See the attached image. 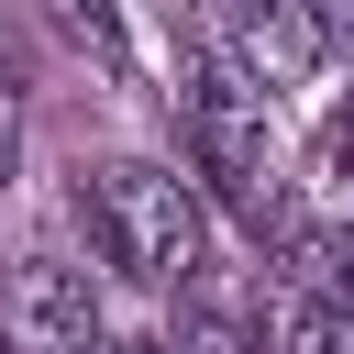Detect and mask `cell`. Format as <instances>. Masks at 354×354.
Wrapping results in <instances>:
<instances>
[{"label":"cell","mask_w":354,"mask_h":354,"mask_svg":"<svg viewBox=\"0 0 354 354\" xmlns=\"http://www.w3.org/2000/svg\"><path fill=\"white\" fill-rule=\"evenodd\" d=\"M177 133H188V155H199L210 199H221L254 243H266V232H288V177H277L266 88H254L243 66H188V77H177Z\"/></svg>","instance_id":"cell-1"},{"label":"cell","mask_w":354,"mask_h":354,"mask_svg":"<svg viewBox=\"0 0 354 354\" xmlns=\"http://www.w3.org/2000/svg\"><path fill=\"white\" fill-rule=\"evenodd\" d=\"M77 221H88V243H100L122 277H144V288H199L210 221H199L188 177H166V166H144V155L88 166V177H77Z\"/></svg>","instance_id":"cell-2"},{"label":"cell","mask_w":354,"mask_h":354,"mask_svg":"<svg viewBox=\"0 0 354 354\" xmlns=\"http://www.w3.org/2000/svg\"><path fill=\"white\" fill-rule=\"evenodd\" d=\"M0 343H11V354H111V343H100L88 266H55V254H33V266L11 277V299H0Z\"/></svg>","instance_id":"cell-3"},{"label":"cell","mask_w":354,"mask_h":354,"mask_svg":"<svg viewBox=\"0 0 354 354\" xmlns=\"http://www.w3.org/2000/svg\"><path fill=\"white\" fill-rule=\"evenodd\" d=\"M321 55H332L321 0H254V11H243V33H232V66H243V77H266V88L310 77Z\"/></svg>","instance_id":"cell-4"},{"label":"cell","mask_w":354,"mask_h":354,"mask_svg":"<svg viewBox=\"0 0 354 354\" xmlns=\"http://www.w3.org/2000/svg\"><path fill=\"white\" fill-rule=\"evenodd\" d=\"M277 254H288V288H310V299L354 310V232H332V221H288V232H277Z\"/></svg>","instance_id":"cell-5"},{"label":"cell","mask_w":354,"mask_h":354,"mask_svg":"<svg viewBox=\"0 0 354 354\" xmlns=\"http://www.w3.org/2000/svg\"><path fill=\"white\" fill-rule=\"evenodd\" d=\"M266 343H277V354H354V310H332V299L288 288V299L266 310Z\"/></svg>","instance_id":"cell-6"},{"label":"cell","mask_w":354,"mask_h":354,"mask_svg":"<svg viewBox=\"0 0 354 354\" xmlns=\"http://www.w3.org/2000/svg\"><path fill=\"white\" fill-rule=\"evenodd\" d=\"M166 343H177V354H266V343H254V321H243L232 299H188Z\"/></svg>","instance_id":"cell-7"},{"label":"cell","mask_w":354,"mask_h":354,"mask_svg":"<svg viewBox=\"0 0 354 354\" xmlns=\"http://www.w3.org/2000/svg\"><path fill=\"white\" fill-rule=\"evenodd\" d=\"M44 11H55V22H66V33H77L88 55H100V66H122V55H133V44H122V11H111V0H44Z\"/></svg>","instance_id":"cell-8"},{"label":"cell","mask_w":354,"mask_h":354,"mask_svg":"<svg viewBox=\"0 0 354 354\" xmlns=\"http://www.w3.org/2000/svg\"><path fill=\"white\" fill-rule=\"evenodd\" d=\"M310 166H321L332 188H354V100H332V111H321V133H310Z\"/></svg>","instance_id":"cell-9"},{"label":"cell","mask_w":354,"mask_h":354,"mask_svg":"<svg viewBox=\"0 0 354 354\" xmlns=\"http://www.w3.org/2000/svg\"><path fill=\"white\" fill-rule=\"evenodd\" d=\"M243 11H254V0H188V22H199V33H221V44L243 33Z\"/></svg>","instance_id":"cell-10"},{"label":"cell","mask_w":354,"mask_h":354,"mask_svg":"<svg viewBox=\"0 0 354 354\" xmlns=\"http://www.w3.org/2000/svg\"><path fill=\"white\" fill-rule=\"evenodd\" d=\"M11 155H22V133H11V88H0V188H11Z\"/></svg>","instance_id":"cell-11"}]
</instances>
